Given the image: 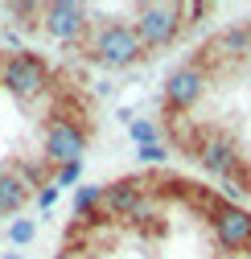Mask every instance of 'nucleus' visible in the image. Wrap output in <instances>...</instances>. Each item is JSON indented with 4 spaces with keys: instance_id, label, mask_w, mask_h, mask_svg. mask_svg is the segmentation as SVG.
Listing matches in <instances>:
<instances>
[{
    "instance_id": "f257e3e1",
    "label": "nucleus",
    "mask_w": 251,
    "mask_h": 259,
    "mask_svg": "<svg viewBox=\"0 0 251 259\" xmlns=\"http://www.w3.org/2000/svg\"><path fill=\"white\" fill-rule=\"evenodd\" d=\"M87 58L99 62L103 70H128L144 58V46L136 37L132 21H103L95 25V33L87 37Z\"/></svg>"
},
{
    "instance_id": "423d86ee",
    "label": "nucleus",
    "mask_w": 251,
    "mask_h": 259,
    "mask_svg": "<svg viewBox=\"0 0 251 259\" xmlns=\"http://www.w3.org/2000/svg\"><path fill=\"white\" fill-rule=\"evenodd\" d=\"M210 87V70L202 66V62H181V66L165 78L161 87V99H165V111L169 115H181V111H190L194 103H202V95Z\"/></svg>"
},
{
    "instance_id": "4468645a",
    "label": "nucleus",
    "mask_w": 251,
    "mask_h": 259,
    "mask_svg": "<svg viewBox=\"0 0 251 259\" xmlns=\"http://www.w3.org/2000/svg\"><path fill=\"white\" fill-rule=\"evenodd\" d=\"M33 239H37V222L33 218H17L9 226V243L13 247H25V243H33Z\"/></svg>"
},
{
    "instance_id": "9d476101",
    "label": "nucleus",
    "mask_w": 251,
    "mask_h": 259,
    "mask_svg": "<svg viewBox=\"0 0 251 259\" xmlns=\"http://www.w3.org/2000/svg\"><path fill=\"white\" fill-rule=\"evenodd\" d=\"M251 54V25H231V29H223V33H218V37H210L206 46H202V66H206V62H227V66H231V62H243Z\"/></svg>"
},
{
    "instance_id": "1a4fd4ad",
    "label": "nucleus",
    "mask_w": 251,
    "mask_h": 259,
    "mask_svg": "<svg viewBox=\"0 0 251 259\" xmlns=\"http://www.w3.org/2000/svg\"><path fill=\"white\" fill-rule=\"evenodd\" d=\"M144 198H148V185L140 177H119V181L103 185V210L99 214H107V218H132Z\"/></svg>"
},
{
    "instance_id": "f3484780",
    "label": "nucleus",
    "mask_w": 251,
    "mask_h": 259,
    "mask_svg": "<svg viewBox=\"0 0 251 259\" xmlns=\"http://www.w3.org/2000/svg\"><path fill=\"white\" fill-rule=\"evenodd\" d=\"M58 193H62L58 185H41V189H37V206H41V210H50V206L58 202Z\"/></svg>"
},
{
    "instance_id": "2eb2a0df",
    "label": "nucleus",
    "mask_w": 251,
    "mask_h": 259,
    "mask_svg": "<svg viewBox=\"0 0 251 259\" xmlns=\"http://www.w3.org/2000/svg\"><path fill=\"white\" fill-rule=\"evenodd\" d=\"M136 160H144V165H165V160H169V144H165V140L140 144V148H136Z\"/></svg>"
},
{
    "instance_id": "39448f33",
    "label": "nucleus",
    "mask_w": 251,
    "mask_h": 259,
    "mask_svg": "<svg viewBox=\"0 0 251 259\" xmlns=\"http://www.w3.org/2000/svg\"><path fill=\"white\" fill-rule=\"evenodd\" d=\"M41 152H46V165H74V160H82L87 152V127L70 115H50L46 123V136H41Z\"/></svg>"
},
{
    "instance_id": "6ab92c4d",
    "label": "nucleus",
    "mask_w": 251,
    "mask_h": 259,
    "mask_svg": "<svg viewBox=\"0 0 251 259\" xmlns=\"http://www.w3.org/2000/svg\"><path fill=\"white\" fill-rule=\"evenodd\" d=\"M5 259H21V255H17V251H9V255H5Z\"/></svg>"
},
{
    "instance_id": "f03ea898",
    "label": "nucleus",
    "mask_w": 251,
    "mask_h": 259,
    "mask_svg": "<svg viewBox=\"0 0 251 259\" xmlns=\"http://www.w3.org/2000/svg\"><path fill=\"white\" fill-rule=\"evenodd\" d=\"M194 156H198V165H202L210 177H218L227 189L251 193V173L243 169V152H239V144H235L227 132H202V136L194 140Z\"/></svg>"
},
{
    "instance_id": "9b49d317",
    "label": "nucleus",
    "mask_w": 251,
    "mask_h": 259,
    "mask_svg": "<svg viewBox=\"0 0 251 259\" xmlns=\"http://www.w3.org/2000/svg\"><path fill=\"white\" fill-rule=\"evenodd\" d=\"M29 189L25 177L17 173V165H0V214H17L25 202H29Z\"/></svg>"
},
{
    "instance_id": "6e6552de",
    "label": "nucleus",
    "mask_w": 251,
    "mask_h": 259,
    "mask_svg": "<svg viewBox=\"0 0 251 259\" xmlns=\"http://www.w3.org/2000/svg\"><path fill=\"white\" fill-rule=\"evenodd\" d=\"M210 231H214L218 247H227V251H251V210H243L239 202H214Z\"/></svg>"
},
{
    "instance_id": "dca6fc26",
    "label": "nucleus",
    "mask_w": 251,
    "mask_h": 259,
    "mask_svg": "<svg viewBox=\"0 0 251 259\" xmlns=\"http://www.w3.org/2000/svg\"><path fill=\"white\" fill-rule=\"evenodd\" d=\"M78 177H82V160H74V165H58V169H54V177H50V185H58V189H70Z\"/></svg>"
},
{
    "instance_id": "20e7f679",
    "label": "nucleus",
    "mask_w": 251,
    "mask_h": 259,
    "mask_svg": "<svg viewBox=\"0 0 251 259\" xmlns=\"http://www.w3.org/2000/svg\"><path fill=\"white\" fill-rule=\"evenodd\" d=\"M0 87L17 99H37V95L50 87V66L46 58L33 50H17L9 58H0Z\"/></svg>"
},
{
    "instance_id": "0eeeda50",
    "label": "nucleus",
    "mask_w": 251,
    "mask_h": 259,
    "mask_svg": "<svg viewBox=\"0 0 251 259\" xmlns=\"http://www.w3.org/2000/svg\"><path fill=\"white\" fill-rule=\"evenodd\" d=\"M41 29L54 41L74 46V41H82L91 33V13L78 0H50V5H41Z\"/></svg>"
},
{
    "instance_id": "a211bd4d",
    "label": "nucleus",
    "mask_w": 251,
    "mask_h": 259,
    "mask_svg": "<svg viewBox=\"0 0 251 259\" xmlns=\"http://www.w3.org/2000/svg\"><path fill=\"white\" fill-rule=\"evenodd\" d=\"M54 259H82V251H78V247H62Z\"/></svg>"
},
{
    "instance_id": "f8f14e48",
    "label": "nucleus",
    "mask_w": 251,
    "mask_h": 259,
    "mask_svg": "<svg viewBox=\"0 0 251 259\" xmlns=\"http://www.w3.org/2000/svg\"><path fill=\"white\" fill-rule=\"evenodd\" d=\"M99 210H103V185H78V193H74V222L91 226V218H99Z\"/></svg>"
},
{
    "instance_id": "7ed1b4c3",
    "label": "nucleus",
    "mask_w": 251,
    "mask_h": 259,
    "mask_svg": "<svg viewBox=\"0 0 251 259\" xmlns=\"http://www.w3.org/2000/svg\"><path fill=\"white\" fill-rule=\"evenodd\" d=\"M132 29H136V37L148 50H169L177 37H181V29H185V17H181V5H169V0H156V5H140L136 17H132Z\"/></svg>"
},
{
    "instance_id": "ddd939ff",
    "label": "nucleus",
    "mask_w": 251,
    "mask_h": 259,
    "mask_svg": "<svg viewBox=\"0 0 251 259\" xmlns=\"http://www.w3.org/2000/svg\"><path fill=\"white\" fill-rule=\"evenodd\" d=\"M128 136H132L136 148L140 144H152V140H161V123H156V119H132L128 123Z\"/></svg>"
}]
</instances>
